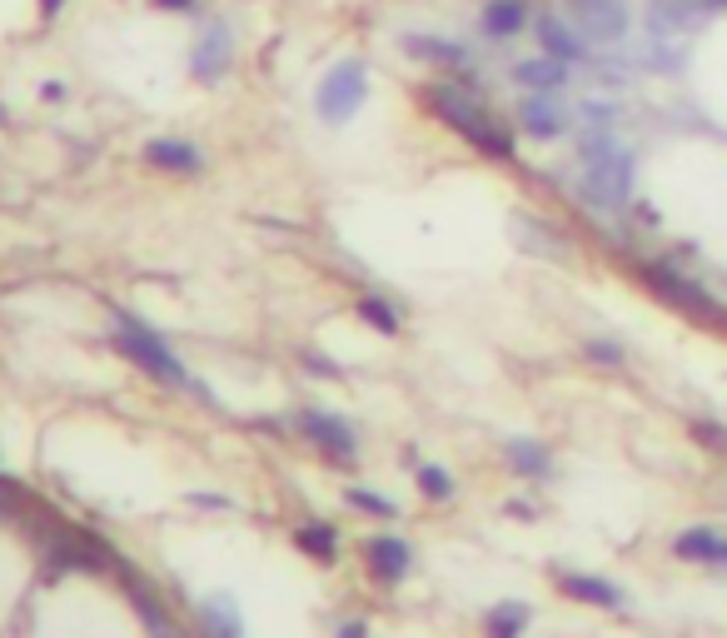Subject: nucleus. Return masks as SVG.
<instances>
[{
  "instance_id": "obj_1",
  "label": "nucleus",
  "mask_w": 727,
  "mask_h": 638,
  "mask_svg": "<svg viewBox=\"0 0 727 638\" xmlns=\"http://www.w3.org/2000/svg\"><path fill=\"white\" fill-rule=\"evenodd\" d=\"M578 150H583V179H588V195L598 205H623L633 195V155L613 140V130H593L583 125L578 135Z\"/></svg>"
},
{
  "instance_id": "obj_2",
  "label": "nucleus",
  "mask_w": 727,
  "mask_h": 638,
  "mask_svg": "<svg viewBox=\"0 0 727 638\" xmlns=\"http://www.w3.org/2000/svg\"><path fill=\"white\" fill-rule=\"evenodd\" d=\"M428 105H434V115L448 120V125H454L468 145L488 150V155H498V160L513 155V135H508V130L498 125V120L488 115V110L478 105L464 85H428Z\"/></svg>"
},
{
  "instance_id": "obj_3",
  "label": "nucleus",
  "mask_w": 727,
  "mask_h": 638,
  "mask_svg": "<svg viewBox=\"0 0 727 638\" xmlns=\"http://www.w3.org/2000/svg\"><path fill=\"white\" fill-rule=\"evenodd\" d=\"M368 95V75L359 60H339L334 70H329L324 80H319V95H314V110L319 120H329V125H344V120L359 115V105H364Z\"/></svg>"
},
{
  "instance_id": "obj_4",
  "label": "nucleus",
  "mask_w": 727,
  "mask_h": 638,
  "mask_svg": "<svg viewBox=\"0 0 727 638\" xmlns=\"http://www.w3.org/2000/svg\"><path fill=\"white\" fill-rule=\"evenodd\" d=\"M115 339H120V349H125V354L135 359L139 369H149V374L165 379V384H185V369H179V359L169 354V349L159 344L149 329H139L129 315H115Z\"/></svg>"
},
{
  "instance_id": "obj_5",
  "label": "nucleus",
  "mask_w": 727,
  "mask_h": 638,
  "mask_svg": "<svg viewBox=\"0 0 727 638\" xmlns=\"http://www.w3.org/2000/svg\"><path fill=\"white\" fill-rule=\"evenodd\" d=\"M568 16H573V25L583 30L588 40H598V45H617V40L627 35V0H563Z\"/></svg>"
},
{
  "instance_id": "obj_6",
  "label": "nucleus",
  "mask_w": 727,
  "mask_h": 638,
  "mask_svg": "<svg viewBox=\"0 0 727 638\" xmlns=\"http://www.w3.org/2000/svg\"><path fill=\"white\" fill-rule=\"evenodd\" d=\"M518 130L528 140H558L568 130V110L558 105V95H543V90H528L518 100Z\"/></svg>"
},
{
  "instance_id": "obj_7",
  "label": "nucleus",
  "mask_w": 727,
  "mask_h": 638,
  "mask_svg": "<svg viewBox=\"0 0 727 638\" xmlns=\"http://www.w3.org/2000/svg\"><path fill=\"white\" fill-rule=\"evenodd\" d=\"M533 30H538V45H543V55L568 60V65H583V60H588V35L578 25H568L563 16H538Z\"/></svg>"
},
{
  "instance_id": "obj_8",
  "label": "nucleus",
  "mask_w": 727,
  "mask_h": 638,
  "mask_svg": "<svg viewBox=\"0 0 727 638\" xmlns=\"http://www.w3.org/2000/svg\"><path fill=\"white\" fill-rule=\"evenodd\" d=\"M299 429H304L309 439H314L324 454H334V459H354V429L344 424V419H334V414H319V409H309L304 419H299Z\"/></svg>"
},
{
  "instance_id": "obj_9",
  "label": "nucleus",
  "mask_w": 727,
  "mask_h": 638,
  "mask_svg": "<svg viewBox=\"0 0 727 638\" xmlns=\"http://www.w3.org/2000/svg\"><path fill=\"white\" fill-rule=\"evenodd\" d=\"M364 558L384 584H398V578L408 574V564H414V548H408L404 538H394V534H378V538H368L364 544Z\"/></svg>"
},
{
  "instance_id": "obj_10",
  "label": "nucleus",
  "mask_w": 727,
  "mask_h": 638,
  "mask_svg": "<svg viewBox=\"0 0 727 638\" xmlns=\"http://www.w3.org/2000/svg\"><path fill=\"white\" fill-rule=\"evenodd\" d=\"M558 588L588 608H623V588L598 578V574H558Z\"/></svg>"
},
{
  "instance_id": "obj_11",
  "label": "nucleus",
  "mask_w": 727,
  "mask_h": 638,
  "mask_svg": "<svg viewBox=\"0 0 727 638\" xmlns=\"http://www.w3.org/2000/svg\"><path fill=\"white\" fill-rule=\"evenodd\" d=\"M513 80L523 90H543V95H558L568 85V60H553V55H533V60H518L513 65Z\"/></svg>"
},
{
  "instance_id": "obj_12",
  "label": "nucleus",
  "mask_w": 727,
  "mask_h": 638,
  "mask_svg": "<svg viewBox=\"0 0 727 638\" xmlns=\"http://www.w3.org/2000/svg\"><path fill=\"white\" fill-rule=\"evenodd\" d=\"M189 70H195L199 80H219L229 70V25H209L205 40L195 45V55H189Z\"/></svg>"
},
{
  "instance_id": "obj_13",
  "label": "nucleus",
  "mask_w": 727,
  "mask_h": 638,
  "mask_svg": "<svg viewBox=\"0 0 727 638\" xmlns=\"http://www.w3.org/2000/svg\"><path fill=\"white\" fill-rule=\"evenodd\" d=\"M145 165L169 169V175H189V169H199L205 160H199V150L185 145V140H149V145H145Z\"/></svg>"
},
{
  "instance_id": "obj_14",
  "label": "nucleus",
  "mask_w": 727,
  "mask_h": 638,
  "mask_svg": "<svg viewBox=\"0 0 727 638\" xmlns=\"http://www.w3.org/2000/svg\"><path fill=\"white\" fill-rule=\"evenodd\" d=\"M478 25H484V35L508 40V35H518V30L528 25V6L523 0H488L484 16H478Z\"/></svg>"
},
{
  "instance_id": "obj_15",
  "label": "nucleus",
  "mask_w": 727,
  "mask_h": 638,
  "mask_svg": "<svg viewBox=\"0 0 727 638\" xmlns=\"http://www.w3.org/2000/svg\"><path fill=\"white\" fill-rule=\"evenodd\" d=\"M503 454H508V464H513V474H523V478H548V469H553V454H548L538 439H508Z\"/></svg>"
},
{
  "instance_id": "obj_16",
  "label": "nucleus",
  "mask_w": 727,
  "mask_h": 638,
  "mask_svg": "<svg viewBox=\"0 0 727 638\" xmlns=\"http://www.w3.org/2000/svg\"><path fill=\"white\" fill-rule=\"evenodd\" d=\"M717 548H723V534H717V528H683L677 544H673V554L687 558V564H707V568H713Z\"/></svg>"
},
{
  "instance_id": "obj_17",
  "label": "nucleus",
  "mask_w": 727,
  "mask_h": 638,
  "mask_svg": "<svg viewBox=\"0 0 727 638\" xmlns=\"http://www.w3.org/2000/svg\"><path fill=\"white\" fill-rule=\"evenodd\" d=\"M528 618H533V608H528V604H518V598H508V604L488 608L484 628H488V638H523Z\"/></svg>"
},
{
  "instance_id": "obj_18",
  "label": "nucleus",
  "mask_w": 727,
  "mask_h": 638,
  "mask_svg": "<svg viewBox=\"0 0 727 638\" xmlns=\"http://www.w3.org/2000/svg\"><path fill=\"white\" fill-rule=\"evenodd\" d=\"M653 279H657V289H663L667 299H677V305H687V309H697V315H717V305L703 295L697 285H687V279H677V275H667V269H653Z\"/></svg>"
},
{
  "instance_id": "obj_19",
  "label": "nucleus",
  "mask_w": 727,
  "mask_h": 638,
  "mask_svg": "<svg viewBox=\"0 0 727 638\" xmlns=\"http://www.w3.org/2000/svg\"><path fill=\"white\" fill-rule=\"evenodd\" d=\"M404 50L418 60H438V65H464V45L438 40V35H404Z\"/></svg>"
},
{
  "instance_id": "obj_20",
  "label": "nucleus",
  "mask_w": 727,
  "mask_h": 638,
  "mask_svg": "<svg viewBox=\"0 0 727 638\" xmlns=\"http://www.w3.org/2000/svg\"><path fill=\"white\" fill-rule=\"evenodd\" d=\"M299 548H304V554H314L319 564H334V558H339V538H334V528H329V524L299 528Z\"/></svg>"
},
{
  "instance_id": "obj_21",
  "label": "nucleus",
  "mask_w": 727,
  "mask_h": 638,
  "mask_svg": "<svg viewBox=\"0 0 727 638\" xmlns=\"http://www.w3.org/2000/svg\"><path fill=\"white\" fill-rule=\"evenodd\" d=\"M359 319H368L378 335H398V309L384 305V299H374V295L359 299Z\"/></svg>"
},
{
  "instance_id": "obj_22",
  "label": "nucleus",
  "mask_w": 727,
  "mask_h": 638,
  "mask_svg": "<svg viewBox=\"0 0 727 638\" xmlns=\"http://www.w3.org/2000/svg\"><path fill=\"white\" fill-rule=\"evenodd\" d=\"M205 618H209V634L215 638H239V618H235V608H229L225 598H209Z\"/></svg>"
},
{
  "instance_id": "obj_23",
  "label": "nucleus",
  "mask_w": 727,
  "mask_h": 638,
  "mask_svg": "<svg viewBox=\"0 0 727 638\" xmlns=\"http://www.w3.org/2000/svg\"><path fill=\"white\" fill-rule=\"evenodd\" d=\"M418 488H424L428 498H448V494H454V474L438 469V464H424V469H418Z\"/></svg>"
},
{
  "instance_id": "obj_24",
  "label": "nucleus",
  "mask_w": 727,
  "mask_h": 638,
  "mask_svg": "<svg viewBox=\"0 0 727 638\" xmlns=\"http://www.w3.org/2000/svg\"><path fill=\"white\" fill-rule=\"evenodd\" d=\"M613 120H617V105H607V100H588V105H583V125L613 130Z\"/></svg>"
},
{
  "instance_id": "obj_25",
  "label": "nucleus",
  "mask_w": 727,
  "mask_h": 638,
  "mask_svg": "<svg viewBox=\"0 0 727 638\" xmlns=\"http://www.w3.org/2000/svg\"><path fill=\"white\" fill-rule=\"evenodd\" d=\"M349 504H354V508H368V514H378V518L394 514V504H388V498H378V494H368V488H349Z\"/></svg>"
},
{
  "instance_id": "obj_26",
  "label": "nucleus",
  "mask_w": 727,
  "mask_h": 638,
  "mask_svg": "<svg viewBox=\"0 0 727 638\" xmlns=\"http://www.w3.org/2000/svg\"><path fill=\"white\" fill-rule=\"evenodd\" d=\"M588 354H593V364H623V344H613V339H588Z\"/></svg>"
},
{
  "instance_id": "obj_27",
  "label": "nucleus",
  "mask_w": 727,
  "mask_h": 638,
  "mask_svg": "<svg viewBox=\"0 0 727 638\" xmlns=\"http://www.w3.org/2000/svg\"><path fill=\"white\" fill-rule=\"evenodd\" d=\"M155 6L159 10H175V16H179V10H195V0H155Z\"/></svg>"
},
{
  "instance_id": "obj_28",
  "label": "nucleus",
  "mask_w": 727,
  "mask_h": 638,
  "mask_svg": "<svg viewBox=\"0 0 727 638\" xmlns=\"http://www.w3.org/2000/svg\"><path fill=\"white\" fill-rule=\"evenodd\" d=\"M339 638H368V628L364 624H344L339 628Z\"/></svg>"
},
{
  "instance_id": "obj_29",
  "label": "nucleus",
  "mask_w": 727,
  "mask_h": 638,
  "mask_svg": "<svg viewBox=\"0 0 727 638\" xmlns=\"http://www.w3.org/2000/svg\"><path fill=\"white\" fill-rule=\"evenodd\" d=\"M65 95H70V90L60 85V80H50V85H45V100H65Z\"/></svg>"
},
{
  "instance_id": "obj_30",
  "label": "nucleus",
  "mask_w": 727,
  "mask_h": 638,
  "mask_svg": "<svg viewBox=\"0 0 727 638\" xmlns=\"http://www.w3.org/2000/svg\"><path fill=\"white\" fill-rule=\"evenodd\" d=\"M713 568H717V574H727V534H723V548H717V558H713Z\"/></svg>"
},
{
  "instance_id": "obj_31",
  "label": "nucleus",
  "mask_w": 727,
  "mask_h": 638,
  "mask_svg": "<svg viewBox=\"0 0 727 638\" xmlns=\"http://www.w3.org/2000/svg\"><path fill=\"white\" fill-rule=\"evenodd\" d=\"M60 6H65V0H40V16H45V20L60 16Z\"/></svg>"
},
{
  "instance_id": "obj_32",
  "label": "nucleus",
  "mask_w": 727,
  "mask_h": 638,
  "mask_svg": "<svg viewBox=\"0 0 727 638\" xmlns=\"http://www.w3.org/2000/svg\"><path fill=\"white\" fill-rule=\"evenodd\" d=\"M703 10H727V0H697Z\"/></svg>"
},
{
  "instance_id": "obj_33",
  "label": "nucleus",
  "mask_w": 727,
  "mask_h": 638,
  "mask_svg": "<svg viewBox=\"0 0 727 638\" xmlns=\"http://www.w3.org/2000/svg\"><path fill=\"white\" fill-rule=\"evenodd\" d=\"M155 638H175V634H169V628H165V624H159V634H155Z\"/></svg>"
}]
</instances>
